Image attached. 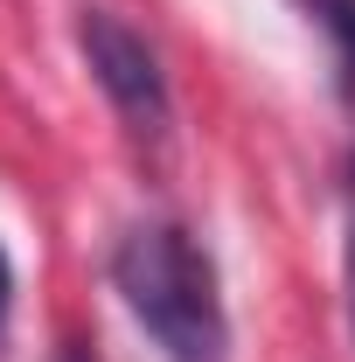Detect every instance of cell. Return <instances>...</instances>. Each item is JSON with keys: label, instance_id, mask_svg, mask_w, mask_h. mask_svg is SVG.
Here are the masks:
<instances>
[{"label": "cell", "instance_id": "277c9868", "mask_svg": "<svg viewBox=\"0 0 355 362\" xmlns=\"http://www.w3.org/2000/svg\"><path fill=\"white\" fill-rule=\"evenodd\" d=\"M342 300H349V327H355V153L342 160Z\"/></svg>", "mask_w": 355, "mask_h": 362}, {"label": "cell", "instance_id": "8992f818", "mask_svg": "<svg viewBox=\"0 0 355 362\" xmlns=\"http://www.w3.org/2000/svg\"><path fill=\"white\" fill-rule=\"evenodd\" d=\"M56 362H98V356H91L84 341H63V356H56Z\"/></svg>", "mask_w": 355, "mask_h": 362}, {"label": "cell", "instance_id": "3957f363", "mask_svg": "<svg viewBox=\"0 0 355 362\" xmlns=\"http://www.w3.org/2000/svg\"><path fill=\"white\" fill-rule=\"evenodd\" d=\"M300 7L327 28V49H334V84H342V98H355V0H300Z\"/></svg>", "mask_w": 355, "mask_h": 362}, {"label": "cell", "instance_id": "6da1fadb", "mask_svg": "<svg viewBox=\"0 0 355 362\" xmlns=\"http://www.w3.org/2000/svg\"><path fill=\"white\" fill-rule=\"evenodd\" d=\"M112 286L168 362H230V307L209 244L175 216L126 223L112 244Z\"/></svg>", "mask_w": 355, "mask_h": 362}, {"label": "cell", "instance_id": "7a4b0ae2", "mask_svg": "<svg viewBox=\"0 0 355 362\" xmlns=\"http://www.w3.org/2000/svg\"><path fill=\"white\" fill-rule=\"evenodd\" d=\"M77 49H84L98 90L112 98L119 126L139 146H161L168 126H175V90H168V70H161V49L112 7H84L77 14Z\"/></svg>", "mask_w": 355, "mask_h": 362}, {"label": "cell", "instance_id": "5b68a950", "mask_svg": "<svg viewBox=\"0 0 355 362\" xmlns=\"http://www.w3.org/2000/svg\"><path fill=\"white\" fill-rule=\"evenodd\" d=\"M14 314V258H7V244H0V327Z\"/></svg>", "mask_w": 355, "mask_h": 362}]
</instances>
